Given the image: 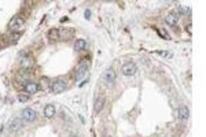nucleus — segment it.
<instances>
[{
	"mask_svg": "<svg viewBox=\"0 0 206 137\" xmlns=\"http://www.w3.org/2000/svg\"><path fill=\"white\" fill-rule=\"evenodd\" d=\"M25 26V22L22 18H19V17H14V18L11 19V22H10V29L12 30V32H17L19 33V30H22Z\"/></svg>",
	"mask_w": 206,
	"mask_h": 137,
	"instance_id": "obj_1",
	"label": "nucleus"
},
{
	"mask_svg": "<svg viewBox=\"0 0 206 137\" xmlns=\"http://www.w3.org/2000/svg\"><path fill=\"white\" fill-rule=\"evenodd\" d=\"M66 88H67V82L65 80H57L51 85V89L54 93H62L63 91H66Z\"/></svg>",
	"mask_w": 206,
	"mask_h": 137,
	"instance_id": "obj_2",
	"label": "nucleus"
},
{
	"mask_svg": "<svg viewBox=\"0 0 206 137\" xmlns=\"http://www.w3.org/2000/svg\"><path fill=\"white\" fill-rule=\"evenodd\" d=\"M121 72L124 75H133L137 72V67L133 62H126L121 66Z\"/></svg>",
	"mask_w": 206,
	"mask_h": 137,
	"instance_id": "obj_3",
	"label": "nucleus"
},
{
	"mask_svg": "<svg viewBox=\"0 0 206 137\" xmlns=\"http://www.w3.org/2000/svg\"><path fill=\"white\" fill-rule=\"evenodd\" d=\"M85 60H87V59H83V62L80 63V66L76 68V74H74L76 80H81L84 75L87 74V72H88V63L85 62Z\"/></svg>",
	"mask_w": 206,
	"mask_h": 137,
	"instance_id": "obj_4",
	"label": "nucleus"
},
{
	"mask_svg": "<svg viewBox=\"0 0 206 137\" xmlns=\"http://www.w3.org/2000/svg\"><path fill=\"white\" fill-rule=\"evenodd\" d=\"M116 72H114L113 68H107L105 73H103V81H105L107 85H113L114 82H116Z\"/></svg>",
	"mask_w": 206,
	"mask_h": 137,
	"instance_id": "obj_5",
	"label": "nucleus"
},
{
	"mask_svg": "<svg viewBox=\"0 0 206 137\" xmlns=\"http://www.w3.org/2000/svg\"><path fill=\"white\" fill-rule=\"evenodd\" d=\"M36 116H37V113L33 108H24L22 110V118L28 122H33V121H36Z\"/></svg>",
	"mask_w": 206,
	"mask_h": 137,
	"instance_id": "obj_6",
	"label": "nucleus"
},
{
	"mask_svg": "<svg viewBox=\"0 0 206 137\" xmlns=\"http://www.w3.org/2000/svg\"><path fill=\"white\" fill-rule=\"evenodd\" d=\"M33 63H34V60H33V58L30 56L29 54H24L21 58V66L24 68H29L33 66Z\"/></svg>",
	"mask_w": 206,
	"mask_h": 137,
	"instance_id": "obj_7",
	"label": "nucleus"
},
{
	"mask_svg": "<svg viewBox=\"0 0 206 137\" xmlns=\"http://www.w3.org/2000/svg\"><path fill=\"white\" fill-rule=\"evenodd\" d=\"M21 128H22V119L14 118V119L10 121V123H8V130L10 132H17V130H19Z\"/></svg>",
	"mask_w": 206,
	"mask_h": 137,
	"instance_id": "obj_8",
	"label": "nucleus"
},
{
	"mask_svg": "<svg viewBox=\"0 0 206 137\" xmlns=\"http://www.w3.org/2000/svg\"><path fill=\"white\" fill-rule=\"evenodd\" d=\"M24 89L28 93H36L37 91H39V87H37L36 82H33V81H26V84L24 85Z\"/></svg>",
	"mask_w": 206,
	"mask_h": 137,
	"instance_id": "obj_9",
	"label": "nucleus"
},
{
	"mask_svg": "<svg viewBox=\"0 0 206 137\" xmlns=\"http://www.w3.org/2000/svg\"><path fill=\"white\" fill-rule=\"evenodd\" d=\"M177 21H179V14L177 12H169L168 17L165 18V22L168 25H170V26H175L177 24Z\"/></svg>",
	"mask_w": 206,
	"mask_h": 137,
	"instance_id": "obj_10",
	"label": "nucleus"
},
{
	"mask_svg": "<svg viewBox=\"0 0 206 137\" xmlns=\"http://www.w3.org/2000/svg\"><path fill=\"white\" fill-rule=\"evenodd\" d=\"M55 113H57V108H55L54 104H47L44 107V115L47 118H52L55 115Z\"/></svg>",
	"mask_w": 206,
	"mask_h": 137,
	"instance_id": "obj_11",
	"label": "nucleus"
},
{
	"mask_svg": "<svg viewBox=\"0 0 206 137\" xmlns=\"http://www.w3.org/2000/svg\"><path fill=\"white\" fill-rule=\"evenodd\" d=\"M103 106H105V97L96 99L95 104H93V110H95V113H100L102 108H103Z\"/></svg>",
	"mask_w": 206,
	"mask_h": 137,
	"instance_id": "obj_12",
	"label": "nucleus"
},
{
	"mask_svg": "<svg viewBox=\"0 0 206 137\" xmlns=\"http://www.w3.org/2000/svg\"><path fill=\"white\" fill-rule=\"evenodd\" d=\"M87 48V41L84 39H78L77 41H76V44H74V49L76 51H84Z\"/></svg>",
	"mask_w": 206,
	"mask_h": 137,
	"instance_id": "obj_13",
	"label": "nucleus"
},
{
	"mask_svg": "<svg viewBox=\"0 0 206 137\" xmlns=\"http://www.w3.org/2000/svg\"><path fill=\"white\" fill-rule=\"evenodd\" d=\"M179 115L181 119H188V116H190V110H188L187 106H181V107L179 108Z\"/></svg>",
	"mask_w": 206,
	"mask_h": 137,
	"instance_id": "obj_14",
	"label": "nucleus"
},
{
	"mask_svg": "<svg viewBox=\"0 0 206 137\" xmlns=\"http://www.w3.org/2000/svg\"><path fill=\"white\" fill-rule=\"evenodd\" d=\"M48 39H50V40L59 39V30H58V29H51L50 32H48Z\"/></svg>",
	"mask_w": 206,
	"mask_h": 137,
	"instance_id": "obj_15",
	"label": "nucleus"
},
{
	"mask_svg": "<svg viewBox=\"0 0 206 137\" xmlns=\"http://www.w3.org/2000/svg\"><path fill=\"white\" fill-rule=\"evenodd\" d=\"M179 10H180V12L184 15H187L188 12H190V7H185V6H179Z\"/></svg>",
	"mask_w": 206,
	"mask_h": 137,
	"instance_id": "obj_16",
	"label": "nucleus"
},
{
	"mask_svg": "<svg viewBox=\"0 0 206 137\" xmlns=\"http://www.w3.org/2000/svg\"><path fill=\"white\" fill-rule=\"evenodd\" d=\"M18 100L19 101H28V100H29V96H28V95H22V93H21V95H18Z\"/></svg>",
	"mask_w": 206,
	"mask_h": 137,
	"instance_id": "obj_17",
	"label": "nucleus"
},
{
	"mask_svg": "<svg viewBox=\"0 0 206 137\" xmlns=\"http://www.w3.org/2000/svg\"><path fill=\"white\" fill-rule=\"evenodd\" d=\"M48 85V78H41V88L43 89H47Z\"/></svg>",
	"mask_w": 206,
	"mask_h": 137,
	"instance_id": "obj_18",
	"label": "nucleus"
},
{
	"mask_svg": "<svg viewBox=\"0 0 206 137\" xmlns=\"http://www.w3.org/2000/svg\"><path fill=\"white\" fill-rule=\"evenodd\" d=\"M19 36H21V34H19V33H12L11 34V39H12V41H18V39H19Z\"/></svg>",
	"mask_w": 206,
	"mask_h": 137,
	"instance_id": "obj_19",
	"label": "nucleus"
},
{
	"mask_svg": "<svg viewBox=\"0 0 206 137\" xmlns=\"http://www.w3.org/2000/svg\"><path fill=\"white\" fill-rule=\"evenodd\" d=\"M84 17H85V19H90V18H91V11H90V10H85V12H84Z\"/></svg>",
	"mask_w": 206,
	"mask_h": 137,
	"instance_id": "obj_20",
	"label": "nucleus"
},
{
	"mask_svg": "<svg viewBox=\"0 0 206 137\" xmlns=\"http://www.w3.org/2000/svg\"><path fill=\"white\" fill-rule=\"evenodd\" d=\"M185 30H187V32H188V34L191 36V34H192V30H191V24H188L187 26H185Z\"/></svg>",
	"mask_w": 206,
	"mask_h": 137,
	"instance_id": "obj_21",
	"label": "nucleus"
},
{
	"mask_svg": "<svg viewBox=\"0 0 206 137\" xmlns=\"http://www.w3.org/2000/svg\"><path fill=\"white\" fill-rule=\"evenodd\" d=\"M158 54L161 55V56H170V54L169 52H166V51H165V52L164 51H158Z\"/></svg>",
	"mask_w": 206,
	"mask_h": 137,
	"instance_id": "obj_22",
	"label": "nucleus"
},
{
	"mask_svg": "<svg viewBox=\"0 0 206 137\" xmlns=\"http://www.w3.org/2000/svg\"><path fill=\"white\" fill-rule=\"evenodd\" d=\"M72 137H78V136H72Z\"/></svg>",
	"mask_w": 206,
	"mask_h": 137,
	"instance_id": "obj_23",
	"label": "nucleus"
}]
</instances>
